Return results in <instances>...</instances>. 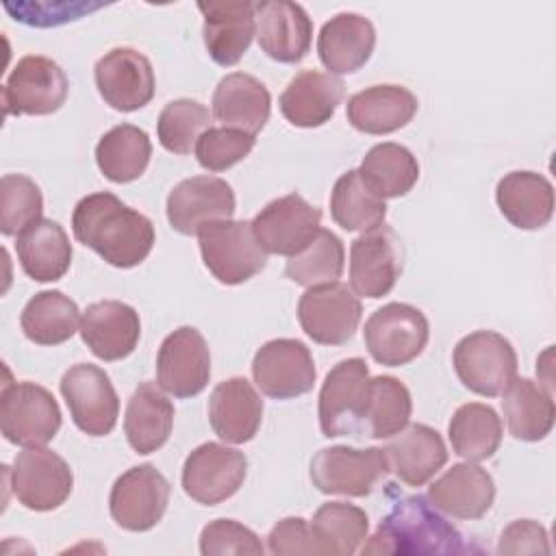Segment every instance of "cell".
I'll return each mask as SVG.
<instances>
[{"mask_svg": "<svg viewBox=\"0 0 556 556\" xmlns=\"http://www.w3.org/2000/svg\"><path fill=\"white\" fill-rule=\"evenodd\" d=\"M78 243L113 267L130 269L148 258L154 245V224L109 191L89 193L72 213Z\"/></svg>", "mask_w": 556, "mask_h": 556, "instance_id": "6da1fadb", "label": "cell"}, {"mask_svg": "<svg viewBox=\"0 0 556 556\" xmlns=\"http://www.w3.org/2000/svg\"><path fill=\"white\" fill-rule=\"evenodd\" d=\"M363 554H465L463 534L445 521L424 495H408L393 504Z\"/></svg>", "mask_w": 556, "mask_h": 556, "instance_id": "7a4b0ae2", "label": "cell"}, {"mask_svg": "<svg viewBox=\"0 0 556 556\" xmlns=\"http://www.w3.org/2000/svg\"><path fill=\"white\" fill-rule=\"evenodd\" d=\"M452 365L465 389L497 397L517 376V352L504 334L476 330L456 343Z\"/></svg>", "mask_w": 556, "mask_h": 556, "instance_id": "3957f363", "label": "cell"}, {"mask_svg": "<svg viewBox=\"0 0 556 556\" xmlns=\"http://www.w3.org/2000/svg\"><path fill=\"white\" fill-rule=\"evenodd\" d=\"M198 241L206 269L222 285H241L267 265V252L258 245L252 222H211L198 232Z\"/></svg>", "mask_w": 556, "mask_h": 556, "instance_id": "277c9868", "label": "cell"}, {"mask_svg": "<svg viewBox=\"0 0 556 556\" xmlns=\"http://www.w3.org/2000/svg\"><path fill=\"white\" fill-rule=\"evenodd\" d=\"M365 348L369 356L387 367H402L415 361L430 339L426 315L404 302H389L365 321Z\"/></svg>", "mask_w": 556, "mask_h": 556, "instance_id": "5b68a950", "label": "cell"}, {"mask_svg": "<svg viewBox=\"0 0 556 556\" xmlns=\"http://www.w3.org/2000/svg\"><path fill=\"white\" fill-rule=\"evenodd\" d=\"M2 437L22 447L52 441L61 428V408L54 395L35 382H7L0 395Z\"/></svg>", "mask_w": 556, "mask_h": 556, "instance_id": "8992f818", "label": "cell"}, {"mask_svg": "<svg viewBox=\"0 0 556 556\" xmlns=\"http://www.w3.org/2000/svg\"><path fill=\"white\" fill-rule=\"evenodd\" d=\"M389 473L382 447L332 445L319 450L311 460V482L319 493L365 497Z\"/></svg>", "mask_w": 556, "mask_h": 556, "instance_id": "52a82bcc", "label": "cell"}, {"mask_svg": "<svg viewBox=\"0 0 556 556\" xmlns=\"http://www.w3.org/2000/svg\"><path fill=\"white\" fill-rule=\"evenodd\" d=\"M369 369L361 356L339 361L326 376L319 391V430L326 439L361 430L369 397Z\"/></svg>", "mask_w": 556, "mask_h": 556, "instance_id": "ba28073f", "label": "cell"}, {"mask_svg": "<svg viewBox=\"0 0 556 556\" xmlns=\"http://www.w3.org/2000/svg\"><path fill=\"white\" fill-rule=\"evenodd\" d=\"M70 91L61 65L41 54H28L15 63L2 87L4 115H52Z\"/></svg>", "mask_w": 556, "mask_h": 556, "instance_id": "9c48e42d", "label": "cell"}, {"mask_svg": "<svg viewBox=\"0 0 556 556\" xmlns=\"http://www.w3.org/2000/svg\"><path fill=\"white\" fill-rule=\"evenodd\" d=\"M61 395L76 428L89 437H106L119 417V397L104 369L91 363L72 365L61 378Z\"/></svg>", "mask_w": 556, "mask_h": 556, "instance_id": "30bf717a", "label": "cell"}, {"mask_svg": "<svg viewBox=\"0 0 556 556\" xmlns=\"http://www.w3.org/2000/svg\"><path fill=\"white\" fill-rule=\"evenodd\" d=\"M358 295L343 282L308 287L298 302V321L308 339L319 345L348 343L361 324Z\"/></svg>", "mask_w": 556, "mask_h": 556, "instance_id": "8fae6325", "label": "cell"}, {"mask_svg": "<svg viewBox=\"0 0 556 556\" xmlns=\"http://www.w3.org/2000/svg\"><path fill=\"white\" fill-rule=\"evenodd\" d=\"M172 486L167 478L150 463L124 471L109 495L113 521L128 532H148L165 515Z\"/></svg>", "mask_w": 556, "mask_h": 556, "instance_id": "7c38bea8", "label": "cell"}, {"mask_svg": "<svg viewBox=\"0 0 556 556\" xmlns=\"http://www.w3.org/2000/svg\"><path fill=\"white\" fill-rule=\"evenodd\" d=\"M74 486V473L63 456L37 445L22 450L11 469V489L17 502L35 513H48L65 504Z\"/></svg>", "mask_w": 556, "mask_h": 556, "instance_id": "4fadbf2b", "label": "cell"}, {"mask_svg": "<svg viewBox=\"0 0 556 556\" xmlns=\"http://www.w3.org/2000/svg\"><path fill=\"white\" fill-rule=\"evenodd\" d=\"M248 476V458L243 452L222 445H198L182 465V491L198 504L215 506L232 497Z\"/></svg>", "mask_w": 556, "mask_h": 556, "instance_id": "5bb4252c", "label": "cell"}, {"mask_svg": "<svg viewBox=\"0 0 556 556\" xmlns=\"http://www.w3.org/2000/svg\"><path fill=\"white\" fill-rule=\"evenodd\" d=\"M211 378V352L202 332L180 326L169 332L156 354V382L178 400L202 393Z\"/></svg>", "mask_w": 556, "mask_h": 556, "instance_id": "9a60e30c", "label": "cell"}, {"mask_svg": "<svg viewBox=\"0 0 556 556\" xmlns=\"http://www.w3.org/2000/svg\"><path fill=\"white\" fill-rule=\"evenodd\" d=\"M252 378L271 400H293L308 393L317 369L311 350L298 339H271L252 358Z\"/></svg>", "mask_w": 556, "mask_h": 556, "instance_id": "2e32d148", "label": "cell"}, {"mask_svg": "<svg viewBox=\"0 0 556 556\" xmlns=\"http://www.w3.org/2000/svg\"><path fill=\"white\" fill-rule=\"evenodd\" d=\"M321 213L300 193H287L265 204L252 219V232L267 254L293 256L317 235Z\"/></svg>", "mask_w": 556, "mask_h": 556, "instance_id": "e0dca14e", "label": "cell"}, {"mask_svg": "<svg viewBox=\"0 0 556 556\" xmlns=\"http://www.w3.org/2000/svg\"><path fill=\"white\" fill-rule=\"evenodd\" d=\"M402 274V245L397 235L380 224L350 245V289L378 300L389 295Z\"/></svg>", "mask_w": 556, "mask_h": 556, "instance_id": "ac0fdd59", "label": "cell"}, {"mask_svg": "<svg viewBox=\"0 0 556 556\" xmlns=\"http://www.w3.org/2000/svg\"><path fill=\"white\" fill-rule=\"evenodd\" d=\"M93 78L100 98L115 111L132 113L154 98V70L135 48H113L98 59Z\"/></svg>", "mask_w": 556, "mask_h": 556, "instance_id": "d6986e66", "label": "cell"}, {"mask_svg": "<svg viewBox=\"0 0 556 556\" xmlns=\"http://www.w3.org/2000/svg\"><path fill=\"white\" fill-rule=\"evenodd\" d=\"M237 208L232 187L217 176H191L180 180L167 195V222L185 235H198L206 224L232 219Z\"/></svg>", "mask_w": 556, "mask_h": 556, "instance_id": "ffe728a7", "label": "cell"}, {"mask_svg": "<svg viewBox=\"0 0 556 556\" xmlns=\"http://www.w3.org/2000/svg\"><path fill=\"white\" fill-rule=\"evenodd\" d=\"M256 39L278 63H300L311 50L313 22L302 4L291 0L256 2Z\"/></svg>", "mask_w": 556, "mask_h": 556, "instance_id": "44dd1931", "label": "cell"}, {"mask_svg": "<svg viewBox=\"0 0 556 556\" xmlns=\"http://www.w3.org/2000/svg\"><path fill=\"white\" fill-rule=\"evenodd\" d=\"M204 17L202 37L208 56L224 67L241 61L256 35V2H198Z\"/></svg>", "mask_w": 556, "mask_h": 556, "instance_id": "7402d4cb", "label": "cell"}, {"mask_svg": "<svg viewBox=\"0 0 556 556\" xmlns=\"http://www.w3.org/2000/svg\"><path fill=\"white\" fill-rule=\"evenodd\" d=\"M80 337L100 361H122L130 356L139 343V313L119 300L93 302L80 317Z\"/></svg>", "mask_w": 556, "mask_h": 556, "instance_id": "603a6c76", "label": "cell"}, {"mask_svg": "<svg viewBox=\"0 0 556 556\" xmlns=\"http://www.w3.org/2000/svg\"><path fill=\"white\" fill-rule=\"evenodd\" d=\"M430 504L454 519H480L495 500L491 473L473 463H456L428 486Z\"/></svg>", "mask_w": 556, "mask_h": 556, "instance_id": "cb8c5ba5", "label": "cell"}, {"mask_svg": "<svg viewBox=\"0 0 556 556\" xmlns=\"http://www.w3.org/2000/svg\"><path fill=\"white\" fill-rule=\"evenodd\" d=\"M263 421V400L241 376L219 382L208 397V424L226 443H248Z\"/></svg>", "mask_w": 556, "mask_h": 556, "instance_id": "d4e9b609", "label": "cell"}, {"mask_svg": "<svg viewBox=\"0 0 556 556\" xmlns=\"http://www.w3.org/2000/svg\"><path fill=\"white\" fill-rule=\"evenodd\" d=\"M376 28L358 13L330 17L317 37V54L328 74L358 72L374 54Z\"/></svg>", "mask_w": 556, "mask_h": 556, "instance_id": "484cf974", "label": "cell"}, {"mask_svg": "<svg viewBox=\"0 0 556 556\" xmlns=\"http://www.w3.org/2000/svg\"><path fill=\"white\" fill-rule=\"evenodd\" d=\"M382 450L389 471L408 486L426 484L447 463V447L441 434L426 424L402 428Z\"/></svg>", "mask_w": 556, "mask_h": 556, "instance_id": "4316f807", "label": "cell"}, {"mask_svg": "<svg viewBox=\"0 0 556 556\" xmlns=\"http://www.w3.org/2000/svg\"><path fill=\"white\" fill-rule=\"evenodd\" d=\"M417 96L400 85H374L348 98V122L365 135H389L404 128L417 113Z\"/></svg>", "mask_w": 556, "mask_h": 556, "instance_id": "83f0119b", "label": "cell"}, {"mask_svg": "<svg viewBox=\"0 0 556 556\" xmlns=\"http://www.w3.org/2000/svg\"><path fill=\"white\" fill-rule=\"evenodd\" d=\"M343 100V83L332 74L306 70L293 76L278 98L282 117L298 128H317L330 122Z\"/></svg>", "mask_w": 556, "mask_h": 556, "instance_id": "f1b7e54d", "label": "cell"}, {"mask_svg": "<svg viewBox=\"0 0 556 556\" xmlns=\"http://www.w3.org/2000/svg\"><path fill=\"white\" fill-rule=\"evenodd\" d=\"M271 96L252 74L232 72L213 91V115L226 128H237L256 137L269 119Z\"/></svg>", "mask_w": 556, "mask_h": 556, "instance_id": "f546056e", "label": "cell"}, {"mask_svg": "<svg viewBox=\"0 0 556 556\" xmlns=\"http://www.w3.org/2000/svg\"><path fill=\"white\" fill-rule=\"evenodd\" d=\"M500 213L519 230H539L554 215V187L536 172H510L495 187Z\"/></svg>", "mask_w": 556, "mask_h": 556, "instance_id": "4dcf8cb0", "label": "cell"}, {"mask_svg": "<svg viewBox=\"0 0 556 556\" xmlns=\"http://www.w3.org/2000/svg\"><path fill=\"white\" fill-rule=\"evenodd\" d=\"M17 261L35 282L61 280L72 265V243L63 226L41 217L28 226L15 241Z\"/></svg>", "mask_w": 556, "mask_h": 556, "instance_id": "1f68e13d", "label": "cell"}, {"mask_svg": "<svg viewBox=\"0 0 556 556\" xmlns=\"http://www.w3.org/2000/svg\"><path fill=\"white\" fill-rule=\"evenodd\" d=\"M174 404L154 382H141L126 406L124 434L137 454H152L172 434Z\"/></svg>", "mask_w": 556, "mask_h": 556, "instance_id": "d6a6232c", "label": "cell"}, {"mask_svg": "<svg viewBox=\"0 0 556 556\" xmlns=\"http://www.w3.org/2000/svg\"><path fill=\"white\" fill-rule=\"evenodd\" d=\"M502 410L517 441H543L554 428V400L549 389L530 378H517L502 393Z\"/></svg>", "mask_w": 556, "mask_h": 556, "instance_id": "836d02e7", "label": "cell"}, {"mask_svg": "<svg viewBox=\"0 0 556 556\" xmlns=\"http://www.w3.org/2000/svg\"><path fill=\"white\" fill-rule=\"evenodd\" d=\"M152 143L143 128L119 124L106 130L96 146V163L104 178L117 185L137 180L150 165Z\"/></svg>", "mask_w": 556, "mask_h": 556, "instance_id": "e575fe53", "label": "cell"}, {"mask_svg": "<svg viewBox=\"0 0 556 556\" xmlns=\"http://www.w3.org/2000/svg\"><path fill=\"white\" fill-rule=\"evenodd\" d=\"M78 324L80 311L76 302L56 289L35 293L20 315V326L26 339L37 345L65 343L80 330Z\"/></svg>", "mask_w": 556, "mask_h": 556, "instance_id": "d590c367", "label": "cell"}, {"mask_svg": "<svg viewBox=\"0 0 556 556\" xmlns=\"http://www.w3.org/2000/svg\"><path fill=\"white\" fill-rule=\"evenodd\" d=\"M361 180L378 198H402L419 180V163L415 154L400 143H376L361 161Z\"/></svg>", "mask_w": 556, "mask_h": 556, "instance_id": "8d00e7d4", "label": "cell"}, {"mask_svg": "<svg viewBox=\"0 0 556 556\" xmlns=\"http://www.w3.org/2000/svg\"><path fill=\"white\" fill-rule=\"evenodd\" d=\"M315 554L350 556L367 539V513L348 502L321 504L308 523Z\"/></svg>", "mask_w": 556, "mask_h": 556, "instance_id": "74e56055", "label": "cell"}, {"mask_svg": "<svg viewBox=\"0 0 556 556\" xmlns=\"http://www.w3.org/2000/svg\"><path fill=\"white\" fill-rule=\"evenodd\" d=\"M502 432L500 415L480 402L458 406L447 424V437L454 454L469 463L491 458L500 450Z\"/></svg>", "mask_w": 556, "mask_h": 556, "instance_id": "f35d334b", "label": "cell"}, {"mask_svg": "<svg viewBox=\"0 0 556 556\" xmlns=\"http://www.w3.org/2000/svg\"><path fill=\"white\" fill-rule=\"evenodd\" d=\"M413 400L406 384L395 376L369 380V397L361 421V432L371 439H389L408 426Z\"/></svg>", "mask_w": 556, "mask_h": 556, "instance_id": "ab89813d", "label": "cell"}, {"mask_svg": "<svg viewBox=\"0 0 556 556\" xmlns=\"http://www.w3.org/2000/svg\"><path fill=\"white\" fill-rule=\"evenodd\" d=\"M330 215L348 232H367L384 222L387 202L367 189L358 169H348L332 187Z\"/></svg>", "mask_w": 556, "mask_h": 556, "instance_id": "60d3db41", "label": "cell"}, {"mask_svg": "<svg viewBox=\"0 0 556 556\" xmlns=\"http://www.w3.org/2000/svg\"><path fill=\"white\" fill-rule=\"evenodd\" d=\"M345 250L343 241L328 228H319L308 245L289 256L285 276L302 287H317L337 282L343 274Z\"/></svg>", "mask_w": 556, "mask_h": 556, "instance_id": "b9f144b4", "label": "cell"}, {"mask_svg": "<svg viewBox=\"0 0 556 556\" xmlns=\"http://www.w3.org/2000/svg\"><path fill=\"white\" fill-rule=\"evenodd\" d=\"M211 128L208 109L191 98H178L163 106L156 135L161 146L172 154H189L204 130Z\"/></svg>", "mask_w": 556, "mask_h": 556, "instance_id": "7bdbcfd3", "label": "cell"}, {"mask_svg": "<svg viewBox=\"0 0 556 556\" xmlns=\"http://www.w3.org/2000/svg\"><path fill=\"white\" fill-rule=\"evenodd\" d=\"M0 185V230L4 237H17L41 219L43 195L39 185L24 174H4Z\"/></svg>", "mask_w": 556, "mask_h": 556, "instance_id": "ee69618b", "label": "cell"}, {"mask_svg": "<svg viewBox=\"0 0 556 556\" xmlns=\"http://www.w3.org/2000/svg\"><path fill=\"white\" fill-rule=\"evenodd\" d=\"M256 143V137L237 128H208L195 143V159L208 172H226L243 161Z\"/></svg>", "mask_w": 556, "mask_h": 556, "instance_id": "f6af8a7d", "label": "cell"}, {"mask_svg": "<svg viewBox=\"0 0 556 556\" xmlns=\"http://www.w3.org/2000/svg\"><path fill=\"white\" fill-rule=\"evenodd\" d=\"M200 552L204 556L222 554H263L261 539L235 519H215L200 532Z\"/></svg>", "mask_w": 556, "mask_h": 556, "instance_id": "bcb514c9", "label": "cell"}, {"mask_svg": "<svg viewBox=\"0 0 556 556\" xmlns=\"http://www.w3.org/2000/svg\"><path fill=\"white\" fill-rule=\"evenodd\" d=\"M4 9L13 15L15 22L48 28L61 26L65 22L78 20L85 13L100 9V4H85V2H20V4H4Z\"/></svg>", "mask_w": 556, "mask_h": 556, "instance_id": "7dc6e473", "label": "cell"}, {"mask_svg": "<svg viewBox=\"0 0 556 556\" xmlns=\"http://www.w3.org/2000/svg\"><path fill=\"white\" fill-rule=\"evenodd\" d=\"M500 554H547V532L532 519H517L500 534Z\"/></svg>", "mask_w": 556, "mask_h": 556, "instance_id": "c3c4849f", "label": "cell"}, {"mask_svg": "<svg viewBox=\"0 0 556 556\" xmlns=\"http://www.w3.org/2000/svg\"><path fill=\"white\" fill-rule=\"evenodd\" d=\"M267 547L271 554H315L308 521L302 517L280 519L267 536Z\"/></svg>", "mask_w": 556, "mask_h": 556, "instance_id": "681fc988", "label": "cell"}]
</instances>
